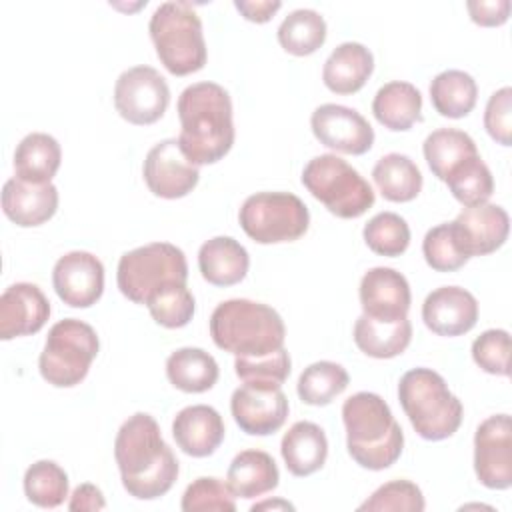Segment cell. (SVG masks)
Instances as JSON below:
<instances>
[{
  "label": "cell",
  "instance_id": "28",
  "mask_svg": "<svg viewBox=\"0 0 512 512\" xmlns=\"http://www.w3.org/2000/svg\"><path fill=\"white\" fill-rule=\"evenodd\" d=\"M62 162L58 140L46 132L26 134L14 150V176L30 184H50Z\"/></svg>",
  "mask_w": 512,
  "mask_h": 512
},
{
  "label": "cell",
  "instance_id": "6",
  "mask_svg": "<svg viewBox=\"0 0 512 512\" xmlns=\"http://www.w3.org/2000/svg\"><path fill=\"white\" fill-rule=\"evenodd\" d=\"M148 32L162 66L174 76H188L204 68L208 52L202 22L190 2L160 4L148 22Z\"/></svg>",
  "mask_w": 512,
  "mask_h": 512
},
{
  "label": "cell",
  "instance_id": "37",
  "mask_svg": "<svg viewBox=\"0 0 512 512\" xmlns=\"http://www.w3.org/2000/svg\"><path fill=\"white\" fill-rule=\"evenodd\" d=\"M444 182L448 184L452 196L466 208L488 202L494 192L492 172L480 154L460 162Z\"/></svg>",
  "mask_w": 512,
  "mask_h": 512
},
{
  "label": "cell",
  "instance_id": "32",
  "mask_svg": "<svg viewBox=\"0 0 512 512\" xmlns=\"http://www.w3.org/2000/svg\"><path fill=\"white\" fill-rule=\"evenodd\" d=\"M430 100L440 116L464 118L476 106L478 84L464 70H444L430 82Z\"/></svg>",
  "mask_w": 512,
  "mask_h": 512
},
{
  "label": "cell",
  "instance_id": "24",
  "mask_svg": "<svg viewBox=\"0 0 512 512\" xmlns=\"http://www.w3.org/2000/svg\"><path fill=\"white\" fill-rule=\"evenodd\" d=\"M282 460L292 476L304 478L318 472L328 456V440L324 430L308 420L294 422L280 442Z\"/></svg>",
  "mask_w": 512,
  "mask_h": 512
},
{
  "label": "cell",
  "instance_id": "44",
  "mask_svg": "<svg viewBox=\"0 0 512 512\" xmlns=\"http://www.w3.org/2000/svg\"><path fill=\"white\" fill-rule=\"evenodd\" d=\"M472 358L480 370L494 376L510 374V334L502 328L484 330L472 342Z\"/></svg>",
  "mask_w": 512,
  "mask_h": 512
},
{
  "label": "cell",
  "instance_id": "38",
  "mask_svg": "<svg viewBox=\"0 0 512 512\" xmlns=\"http://www.w3.org/2000/svg\"><path fill=\"white\" fill-rule=\"evenodd\" d=\"M144 306L150 310L154 322L164 328L186 326L196 310L194 296L184 282L162 284L148 296Z\"/></svg>",
  "mask_w": 512,
  "mask_h": 512
},
{
  "label": "cell",
  "instance_id": "23",
  "mask_svg": "<svg viewBox=\"0 0 512 512\" xmlns=\"http://www.w3.org/2000/svg\"><path fill=\"white\" fill-rule=\"evenodd\" d=\"M198 268L208 284L234 286L246 278L250 256L232 236H214L200 246Z\"/></svg>",
  "mask_w": 512,
  "mask_h": 512
},
{
  "label": "cell",
  "instance_id": "9",
  "mask_svg": "<svg viewBox=\"0 0 512 512\" xmlns=\"http://www.w3.org/2000/svg\"><path fill=\"white\" fill-rule=\"evenodd\" d=\"M188 280V262L184 252L170 242H150L120 256L116 284L124 298L134 304H146L148 296L166 282Z\"/></svg>",
  "mask_w": 512,
  "mask_h": 512
},
{
  "label": "cell",
  "instance_id": "14",
  "mask_svg": "<svg viewBox=\"0 0 512 512\" xmlns=\"http://www.w3.org/2000/svg\"><path fill=\"white\" fill-rule=\"evenodd\" d=\"M316 140L336 152L362 156L374 144V128L354 108L342 104H320L310 116Z\"/></svg>",
  "mask_w": 512,
  "mask_h": 512
},
{
  "label": "cell",
  "instance_id": "48",
  "mask_svg": "<svg viewBox=\"0 0 512 512\" xmlns=\"http://www.w3.org/2000/svg\"><path fill=\"white\" fill-rule=\"evenodd\" d=\"M102 508H106L102 490L88 482L76 486L68 502V510H102Z\"/></svg>",
  "mask_w": 512,
  "mask_h": 512
},
{
  "label": "cell",
  "instance_id": "1",
  "mask_svg": "<svg viewBox=\"0 0 512 512\" xmlns=\"http://www.w3.org/2000/svg\"><path fill=\"white\" fill-rule=\"evenodd\" d=\"M114 458L124 490L138 500H156L176 482L180 466L164 442L158 422L146 414H132L118 430Z\"/></svg>",
  "mask_w": 512,
  "mask_h": 512
},
{
  "label": "cell",
  "instance_id": "13",
  "mask_svg": "<svg viewBox=\"0 0 512 512\" xmlns=\"http://www.w3.org/2000/svg\"><path fill=\"white\" fill-rule=\"evenodd\" d=\"M142 174L148 190L166 200L184 198L200 180L198 166L184 156L176 138L160 140L148 150Z\"/></svg>",
  "mask_w": 512,
  "mask_h": 512
},
{
  "label": "cell",
  "instance_id": "39",
  "mask_svg": "<svg viewBox=\"0 0 512 512\" xmlns=\"http://www.w3.org/2000/svg\"><path fill=\"white\" fill-rule=\"evenodd\" d=\"M366 246L380 256H400L410 244V226L396 212H378L362 230Z\"/></svg>",
  "mask_w": 512,
  "mask_h": 512
},
{
  "label": "cell",
  "instance_id": "40",
  "mask_svg": "<svg viewBox=\"0 0 512 512\" xmlns=\"http://www.w3.org/2000/svg\"><path fill=\"white\" fill-rule=\"evenodd\" d=\"M234 370H236V376L242 380V384L260 386V388H282V384L290 376L292 362H290V354L282 346L276 352H270L258 358L236 356Z\"/></svg>",
  "mask_w": 512,
  "mask_h": 512
},
{
  "label": "cell",
  "instance_id": "12",
  "mask_svg": "<svg viewBox=\"0 0 512 512\" xmlns=\"http://www.w3.org/2000/svg\"><path fill=\"white\" fill-rule=\"evenodd\" d=\"M474 472L482 486H512V422L508 414L488 416L474 434Z\"/></svg>",
  "mask_w": 512,
  "mask_h": 512
},
{
  "label": "cell",
  "instance_id": "5",
  "mask_svg": "<svg viewBox=\"0 0 512 512\" xmlns=\"http://www.w3.org/2000/svg\"><path fill=\"white\" fill-rule=\"evenodd\" d=\"M398 400L416 434L424 440H446L462 424V402L432 368H412L398 382Z\"/></svg>",
  "mask_w": 512,
  "mask_h": 512
},
{
  "label": "cell",
  "instance_id": "11",
  "mask_svg": "<svg viewBox=\"0 0 512 512\" xmlns=\"http://www.w3.org/2000/svg\"><path fill=\"white\" fill-rule=\"evenodd\" d=\"M170 104V88L164 76L146 64L124 70L114 84L116 112L130 124L158 122Z\"/></svg>",
  "mask_w": 512,
  "mask_h": 512
},
{
  "label": "cell",
  "instance_id": "42",
  "mask_svg": "<svg viewBox=\"0 0 512 512\" xmlns=\"http://www.w3.org/2000/svg\"><path fill=\"white\" fill-rule=\"evenodd\" d=\"M422 254L426 264L436 272H456L468 258L460 252L450 222L430 228L422 240Z\"/></svg>",
  "mask_w": 512,
  "mask_h": 512
},
{
  "label": "cell",
  "instance_id": "8",
  "mask_svg": "<svg viewBox=\"0 0 512 512\" xmlns=\"http://www.w3.org/2000/svg\"><path fill=\"white\" fill-rule=\"evenodd\" d=\"M98 350L100 340L90 324L78 318L58 320L38 358L40 376L56 388H72L88 376Z\"/></svg>",
  "mask_w": 512,
  "mask_h": 512
},
{
  "label": "cell",
  "instance_id": "35",
  "mask_svg": "<svg viewBox=\"0 0 512 512\" xmlns=\"http://www.w3.org/2000/svg\"><path fill=\"white\" fill-rule=\"evenodd\" d=\"M346 368L332 360H318L306 366L298 378L296 392L304 404L326 406L348 388Z\"/></svg>",
  "mask_w": 512,
  "mask_h": 512
},
{
  "label": "cell",
  "instance_id": "10",
  "mask_svg": "<svg viewBox=\"0 0 512 512\" xmlns=\"http://www.w3.org/2000/svg\"><path fill=\"white\" fill-rule=\"evenodd\" d=\"M238 222L254 242L280 244L306 234L310 212L292 192H256L242 202Z\"/></svg>",
  "mask_w": 512,
  "mask_h": 512
},
{
  "label": "cell",
  "instance_id": "33",
  "mask_svg": "<svg viewBox=\"0 0 512 512\" xmlns=\"http://www.w3.org/2000/svg\"><path fill=\"white\" fill-rule=\"evenodd\" d=\"M422 152L432 174L444 182L460 162H464L470 156H476L478 148L472 136L464 130L438 128L426 136Z\"/></svg>",
  "mask_w": 512,
  "mask_h": 512
},
{
  "label": "cell",
  "instance_id": "49",
  "mask_svg": "<svg viewBox=\"0 0 512 512\" xmlns=\"http://www.w3.org/2000/svg\"><path fill=\"white\" fill-rule=\"evenodd\" d=\"M266 508H280V510H294V506L290 504V502H286V500H264V502H258V504H254L250 510L252 512H256V510H266Z\"/></svg>",
  "mask_w": 512,
  "mask_h": 512
},
{
  "label": "cell",
  "instance_id": "31",
  "mask_svg": "<svg viewBox=\"0 0 512 512\" xmlns=\"http://www.w3.org/2000/svg\"><path fill=\"white\" fill-rule=\"evenodd\" d=\"M374 184L390 202H410L422 190V172L416 162L400 152H390L378 158L372 168Z\"/></svg>",
  "mask_w": 512,
  "mask_h": 512
},
{
  "label": "cell",
  "instance_id": "21",
  "mask_svg": "<svg viewBox=\"0 0 512 512\" xmlns=\"http://www.w3.org/2000/svg\"><path fill=\"white\" fill-rule=\"evenodd\" d=\"M224 420L220 412L208 404H194L182 408L172 420V436L176 446L192 456L206 458L224 442Z\"/></svg>",
  "mask_w": 512,
  "mask_h": 512
},
{
  "label": "cell",
  "instance_id": "43",
  "mask_svg": "<svg viewBox=\"0 0 512 512\" xmlns=\"http://www.w3.org/2000/svg\"><path fill=\"white\" fill-rule=\"evenodd\" d=\"M180 508L184 512H202V510H216V512H234L236 502L234 494L230 492L228 484L214 476H200L182 494Z\"/></svg>",
  "mask_w": 512,
  "mask_h": 512
},
{
  "label": "cell",
  "instance_id": "41",
  "mask_svg": "<svg viewBox=\"0 0 512 512\" xmlns=\"http://www.w3.org/2000/svg\"><path fill=\"white\" fill-rule=\"evenodd\" d=\"M426 508L422 490L410 480H390L376 488L370 498H366L358 510L368 512H422Z\"/></svg>",
  "mask_w": 512,
  "mask_h": 512
},
{
  "label": "cell",
  "instance_id": "34",
  "mask_svg": "<svg viewBox=\"0 0 512 512\" xmlns=\"http://www.w3.org/2000/svg\"><path fill=\"white\" fill-rule=\"evenodd\" d=\"M326 20L312 8L292 10L278 26V42L292 56L314 54L326 42Z\"/></svg>",
  "mask_w": 512,
  "mask_h": 512
},
{
  "label": "cell",
  "instance_id": "30",
  "mask_svg": "<svg viewBox=\"0 0 512 512\" xmlns=\"http://www.w3.org/2000/svg\"><path fill=\"white\" fill-rule=\"evenodd\" d=\"M166 376L174 388L188 394H200L216 384L220 368L214 356L206 350L184 346L168 356Z\"/></svg>",
  "mask_w": 512,
  "mask_h": 512
},
{
  "label": "cell",
  "instance_id": "17",
  "mask_svg": "<svg viewBox=\"0 0 512 512\" xmlns=\"http://www.w3.org/2000/svg\"><path fill=\"white\" fill-rule=\"evenodd\" d=\"M230 412L242 432L250 436H268L284 426L290 406L282 388L242 384L232 392Z\"/></svg>",
  "mask_w": 512,
  "mask_h": 512
},
{
  "label": "cell",
  "instance_id": "29",
  "mask_svg": "<svg viewBox=\"0 0 512 512\" xmlns=\"http://www.w3.org/2000/svg\"><path fill=\"white\" fill-rule=\"evenodd\" d=\"M410 340L412 324L408 316L386 322L362 314L354 324V342L370 358L386 360L400 356L408 348Z\"/></svg>",
  "mask_w": 512,
  "mask_h": 512
},
{
  "label": "cell",
  "instance_id": "7",
  "mask_svg": "<svg viewBox=\"0 0 512 512\" xmlns=\"http://www.w3.org/2000/svg\"><path fill=\"white\" fill-rule=\"evenodd\" d=\"M300 180L330 214L344 220L362 216L374 204L368 180L336 154L314 156L304 166Z\"/></svg>",
  "mask_w": 512,
  "mask_h": 512
},
{
  "label": "cell",
  "instance_id": "47",
  "mask_svg": "<svg viewBox=\"0 0 512 512\" xmlns=\"http://www.w3.org/2000/svg\"><path fill=\"white\" fill-rule=\"evenodd\" d=\"M234 8L250 22H256V24H264L268 22L280 8H282V2L278 0H252V2H246V0H236L234 2Z\"/></svg>",
  "mask_w": 512,
  "mask_h": 512
},
{
  "label": "cell",
  "instance_id": "2",
  "mask_svg": "<svg viewBox=\"0 0 512 512\" xmlns=\"http://www.w3.org/2000/svg\"><path fill=\"white\" fill-rule=\"evenodd\" d=\"M180 134L178 146L196 164H216L234 144L232 100L224 86L216 82H196L178 96Z\"/></svg>",
  "mask_w": 512,
  "mask_h": 512
},
{
  "label": "cell",
  "instance_id": "3",
  "mask_svg": "<svg viewBox=\"0 0 512 512\" xmlns=\"http://www.w3.org/2000/svg\"><path fill=\"white\" fill-rule=\"evenodd\" d=\"M346 448L366 470L390 468L402 454L404 432L390 406L376 392H356L342 404Z\"/></svg>",
  "mask_w": 512,
  "mask_h": 512
},
{
  "label": "cell",
  "instance_id": "27",
  "mask_svg": "<svg viewBox=\"0 0 512 512\" xmlns=\"http://www.w3.org/2000/svg\"><path fill=\"white\" fill-rule=\"evenodd\" d=\"M374 118L392 132L410 130L422 120V94L404 80H392L378 88L372 100Z\"/></svg>",
  "mask_w": 512,
  "mask_h": 512
},
{
  "label": "cell",
  "instance_id": "4",
  "mask_svg": "<svg viewBox=\"0 0 512 512\" xmlns=\"http://www.w3.org/2000/svg\"><path fill=\"white\" fill-rule=\"evenodd\" d=\"M210 336L224 352L258 358L284 346L286 326L272 306L248 298H232L214 308Z\"/></svg>",
  "mask_w": 512,
  "mask_h": 512
},
{
  "label": "cell",
  "instance_id": "22",
  "mask_svg": "<svg viewBox=\"0 0 512 512\" xmlns=\"http://www.w3.org/2000/svg\"><path fill=\"white\" fill-rule=\"evenodd\" d=\"M58 210V188L50 184H30L16 176L4 182L2 212L10 222L32 228L48 222Z\"/></svg>",
  "mask_w": 512,
  "mask_h": 512
},
{
  "label": "cell",
  "instance_id": "18",
  "mask_svg": "<svg viewBox=\"0 0 512 512\" xmlns=\"http://www.w3.org/2000/svg\"><path fill=\"white\" fill-rule=\"evenodd\" d=\"M362 314L376 320H400L408 316L412 294L404 274L388 266L370 268L358 288Z\"/></svg>",
  "mask_w": 512,
  "mask_h": 512
},
{
  "label": "cell",
  "instance_id": "36",
  "mask_svg": "<svg viewBox=\"0 0 512 512\" xmlns=\"http://www.w3.org/2000/svg\"><path fill=\"white\" fill-rule=\"evenodd\" d=\"M24 494L40 508H56L68 496V474L54 460H36L24 472Z\"/></svg>",
  "mask_w": 512,
  "mask_h": 512
},
{
  "label": "cell",
  "instance_id": "45",
  "mask_svg": "<svg viewBox=\"0 0 512 512\" xmlns=\"http://www.w3.org/2000/svg\"><path fill=\"white\" fill-rule=\"evenodd\" d=\"M484 128L492 140L502 146L512 144V88L496 90L484 110Z\"/></svg>",
  "mask_w": 512,
  "mask_h": 512
},
{
  "label": "cell",
  "instance_id": "15",
  "mask_svg": "<svg viewBox=\"0 0 512 512\" xmlns=\"http://www.w3.org/2000/svg\"><path fill=\"white\" fill-rule=\"evenodd\" d=\"M52 286L64 304L90 308L104 292V264L86 250L66 252L54 264Z\"/></svg>",
  "mask_w": 512,
  "mask_h": 512
},
{
  "label": "cell",
  "instance_id": "20",
  "mask_svg": "<svg viewBox=\"0 0 512 512\" xmlns=\"http://www.w3.org/2000/svg\"><path fill=\"white\" fill-rule=\"evenodd\" d=\"M50 318V302L30 282L10 284L0 296V338L12 340L36 334Z\"/></svg>",
  "mask_w": 512,
  "mask_h": 512
},
{
  "label": "cell",
  "instance_id": "26",
  "mask_svg": "<svg viewBox=\"0 0 512 512\" xmlns=\"http://www.w3.org/2000/svg\"><path fill=\"white\" fill-rule=\"evenodd\" d=\"M280 472L274 458L264 450L238 452L226 472V484L234 498H258L278 486Z\"/></svg>",
  "mask_w": 512,
  "mask_h": 512
},
{
  "label": "cell",
  "instance_id": "46",
  "mask_svg": "<svg viewBox=\"0 0 512 512\" xmlns=\"http://www.w3.org/2000/svg\"><path fill=\"white\" fill-rule=\"evenodd\" d=\"M466 8L472 22L478 26H502L510 16V0H470Z\"/></svg>",
  "mask_w": 512,
  "mask_h": 512
},
{
  "label": "cell",
  "instance_id": "25",
  "mask_svg": "<svg viewBox=\"0 0 512 512\" xmlns=\"http://www.w3.org/2000/svg\"><path fill=\"white\" fill-rule=\"evenodd\" d=\"M374 70L372 52L360 42H342L326 58L322 68L324 86L334 94L358 92Z\"/></svg>",
  "mask_w": 512,
  "mask_h": 512
},
{
  "label": "cell",
  "instance_id": "16",
  "mask_svg": "<svg viewBox=\"0 0 512 512\" xmlns=\"http://www.w3.org/2000/svg\"><path fill=\"white\" fill-rule=\"evenodd\" d=\"M450 226L460 252L470 260L472 256L492 254L506 242L510 218L502 206L484 202L464 208Z\"/></svg>",
  "mask_w": 512,
  "mask_h": 512
},
{
  "label": "cell",
  "instance_id": "19",
  "mask_svg": "<svg viewBox=\"0 0 512 512\" xmlns=\"http://www.w3.org/2000/svg\"><path fill=\"white\" fill-rule=\"evenodd\" d=\"M422 320L438 336H462L478 322V300L466 288L440 286L426 296Z\"/></svg>",
  "mask_w": 512,
  "mask_h": 512
}]
</instances>
